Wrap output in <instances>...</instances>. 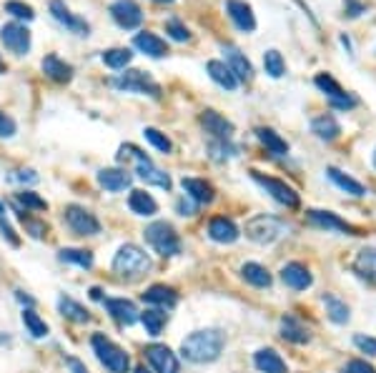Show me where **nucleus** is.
<instances>
[{
	"label": "nucleus",
	"mask_w": 376,
	"mask_h": 373,
	"mask_svg": "<svg viewBox=\"0 0 376 373\" xmlns=\"http://www.w3.org/2000/svg\"><path fill=\"white\" fill-rule=\"evenodd\" d=\"M113 88L126 90V93H139V95H151V98H158L160 95V85L143 71H126L121 76H116L111 81Z\"/></svg>",
	"instance_id": "obj_7"
},
{
	"label": "nucleus",
	"mask_w": 376,
	"mask_h": 373,
	"mask_svg": "<svg viewBox=\"0 0 376 373\" xmlns=\"http://www.w3.org/2000/svg\"><path fill=\"white\" fill-rule=\"evenodd\" d=\"M306 218H309L311 225H316V228H327V231H341V233H354V228L346 223V220H341L336 213H331V211H306Z\"/></svg>",
	"instance_id": "obj_24"
},
{
	"label": "nucleus",
	"mask_w": 376,
	"mask_h": 373,
	"mask_svg": "<svg viewBox=\"0 0 376 373\" xmlns=\"http://www.w3.org/2000/svg\"><path fill=\"white\" fill-rule=\"evenodd\" d=\"M141 298H143L146 303H151V306L160 308V311H171L178 303V293L173 291L171 285H163V283H155V285H151V288H146Z\"/></svg>",
	"instance_id": "obj_21"
},
{
	"label": "nucleus",
	"mask_w": 376,
	"mask_h": 373,
	"mask_svg": "<svg viewBox=\"0 0 376 373\" xmlns=\"http://www.w3.org/2000/svg\"><path fill=\"white\" fill-rule=\"evenodd\" d=\"M103 63L113 71H123L126 66H131L133 61V50L131 48H111V50H103Z\"/></svg>",
	"instance_id": "obj_40"
},
{
	"label": "nucleus",
	"mask_w": 376,
	"mask_h": 373,
	"mask_svg": "<svg viewBox=\"0 0 376 373\" xmlns=\"http://www.w3.org/2000/svg\"><path fill=\"white\" fill-rule=\"evenodd\" d=\"M8 211H6V203L0 201V236H3V241L6 243H11L13 248H18L20 246V236L16 233V228L11 225V220H8Z\"/></svg>",
	"instance_id": "obj_44"
},
{
	"label": "nucleus",
	"mask_w": 376,
	"mask_h": 373,
	"mask_svg": "<svg viewBox=\"0 0 376 373\" xmlns=\"http://www.w3.org/2000/svg\"><path fill=\"white\" fill-rule=\"evenodd\" d=\"M354 346L359 348L361 353H366V356H376V338H371V336L356 333L354 336Z\"/></svg>",
	"instance_id": "obj_50"
},
{
	"label": "nucleus",
	"mask_w": 376,
	"mask_h": 373,
	"mask_svg": "<svg viewBox=\"0 0 376 373\" xmlns=\"http://www.w3.org/2000/svg\"><path fill=\"white\" fill-rule=\"evenodd\" d=\"M16 181H20V183H38V176H35V170H18Z\"/></svg>",
	"instance_id": "obj_55"
},
{
	"label": "nucleus",
	"mask_w": 376,
	"mask_h": 373,
	"mask_svg": "<svg viewBox=\"0 0 376 373\" xmlns=\"http://www.w3.org/2000/svg\"><path fill=\"white\" fill-rule=\"evenodd\" d=\"M6 13H11V16L20 18V20H33L35 13L30 6H25V3H20V0H8L6 3Z\"/></svg>",
	"instance_id": "obj_47"
},
{
	"label": "nucleus",
	"mask_w": 376,
	"mask_h": 373,
	"mask_svg": "<svg viewBox=\"0 0 376 373\" xmlns=\"http://www.w3.org/2000/svg\"><path fill=\"white\" fill-rule=\"evenodd\" d=\"M254 366L261 373H286V361L274 348H261L254 356Z\"/></svg>",
	"instance_id": "obj_29"
},
{
	"label": "nucleus",
	"mask_w": 376,
	"mask_h": 373,
	"mask_svg": "<svg viewBox=\"0 0 376 373\" xmlns=\"http://www.w3.org/2000/svg\"><path fill=\"white\" fill-rule=\"evenodd\" d=\"M128 208H131V213L143 215V218L158 213V203H155V198L151 196V193L141 191V188L131 191V196H128Z\"/></svg>",
	"instance_id": "obj_27"
},
{
	"label": "nucleus",
	"mask_w": 376,
	"mask_h": 373,
	"mask_svg": "<svg viewBox=\"0 0 376 373\" xmlns=\"http://www.w3.org/2000/svg\"><path fill=\"white\" fill-rule=\"evenodd\" d=\"M251 178H254V181L259 183V186L264 188L276 203L286 206V208H299V193L293 191L288 183L278 181V178H271V176H264V173H259V170H251Z\"/></svg>",
	"instance_id": "obj_9"
},
{
	"label": "nucleus",
	"mask_w": 376,
	"mask_h": 373,
	"mask_svg": "<svg viewBox=\"0 0 376 373\" xmlns=\"http://www.w3.org/2000/svg\"><path fill=\"white\" fill-rule=\"evenodd\" d=\"M43 73L50 78V81H56V83H71L73 78V66H68L63 58H58L56 53H50L43 58Z\"/></svg>",
	"instance_id": "obj_26"
},
{
	"label": "nucleus",
	"mask_w": 376,
	"mask_h": 373,
	"mask_svg": "<svg viewBox=\"0 0 376 373\" xmlns=\"http://www.w3.org/2000/svg\"><path fill=\"white\" fill-rule=\"evenodd\" d=\"M264 68L266 73L271 78H281L283 73H286V63H283V55L278 53V50H266L264 53Z\"/></svg>",
	"instance_id": "obj_42"
},
{
	"label": "nucleus",
	"mask_w": 376,
	"mask_h": 373,
	"mask_svg": "<svg viewBox=\"0 0 376 373\" xmlns=\"http://www.w3.org/2000/svg\"><path fill=\"white\" fill-rule=\"evenodd\" d=\"M0 40L16 55H25L30 50V30L23 23H6L0 28Z\"/></svg>",
	"instance_id": "obj_12"
},
{
	"label": "nucleus",
	"mask_w": 376,
	"mask_h": 373,
	"mask_svg": "<svg viewBox=\"0 0 376 373\" xmlns=\"http://www.w3.org/2000/svg\"><path fill=\"white\" fill-rule=\"evenodd\" d=\"M16 213H18V218L23 220V223H25V228H28V233L33 238H43L45 236V231H48V228H45V223L43 220H35V218H30L28 215V211H23L20 206H16Z\"/></svg>",
	"instance_id": "obj_46"
},
{
	"label": "nucleus",
	"mask_w": 376,
	"mask_h": 373,
	"mask_svg": "<svg viewBox=\"0 0 376 373\" xmlns=\"http://www.w3.org/2000/svg\"><path fill=\"white\" fill-rule=\"evenodd\" d=\"M143 356L155 373H178L181 371V363H178L176 353H173L168 346H163V343H151V346H146Z\"/></svg>",
	"instance_id": "obj_11"
},
{
	"label": "nucleus",
	"mask_w": 376,
	"mask_h": 373,
	"mask_svg": "<svg viewBox=\"0 0 376 373\" xmlns=\"http://www.w3.org/2000/svg\"><path fill=\"white\" fill-rule=\"evenodd\" d=\"M314 83H316V88H319L321 93L327 95L329 103H331L334 108H339V110H351L356 103H359V100H356L354 95L346 93V90H343L331 76H327V73H319Z\"/></svg>",
	"instance_id": "obj_10"
},
{
	"label": "nucleus",
	"mask_w": 376,
	"mask_h": 373,
	"mask_svg": "<svg viewBox=\"0 0 376 373\" xmlns=\"http://www.w3.org/2000/svg\"><path fill=\"white\" fill-rule=\"evenodd\" d=\"M50 16L56 18L63 28H68L71 33H76V35H88L90 33L88 23H86L81 16H76V13H71V8H68L63 0H50Z\"/></svg>",
	"instance_id": "obj_14"
},
{
	"label": "nucleus",
	"mask_w": 376,
	"mask_h": 373,
	"mask_svg": "<svg viewBox=\"0 0 376 373\" xmlns=\"http://www.w3.org/2000/svg\"><path fill=\"white\" fill-rule=\"evenodd\" d=\"M166 33L171 35L173 40H178V43H186V40H191V33H188V28L183 25L181 20H176V18L166 20Z\"/></svg>",
	"instance_id": "obj_48"
},
{
	"label": "nucleus",
	"mask_w": 376,
	"mask_h": 373,
	"mask_svg": "<svg viewBox=\"0 0 376 373\" xmlns=\"http://www.w3.org/2000/svg\"><path fill=\"white\" fill-rule=\"evenodd\" d=\"M141 324H143L146 333L148 336H160V331L166 328L168 324V313L166 311H160V308H146L143 313H141Z\"/></svg>",
	"instance_id": "obj_32"
},
{
	"label": "nucleus",
	"mask_w": 376,
	"mask_h": 373,
	"mask_svg": "<svg viewBox=\"0 0 376 373\" xmlns=\"http://www.w3.org/2000/svg\"><path fill=\"white\" fill-rule=\"evenodd\" d=\"M327 176H329V181L334 183L336 188H341L343 193H348V196H364L366 193V188L361 186L359 181H354L351 176H346V173H341L339 168H327Z\"/></svg>",
	"instance_id": "obj_34"
},
{
	"label": "nucleus",
	"mask_w": 376,
	"mask_h": 373,
	"mask_svg": "<svg viewBox=\"0 0 376 373\" xmlns=\"http://www.w3.org/2000/svg\"><path fill=\"white\" fill-rule=\"evenodd\" d=\"M223 53H226V66L231 68V73L236 76L238 83H249L254 78V66H251V61L236 45H223Z\"/></svg>",
	"instance_id": "obj_18"
},
{
	"label": "nucleus",
	"mask_w": 376,
	"mask_h": 373,
	"mask_svg": "<svg viewBox=\"0 0 376 373\" xmlns=\"http://www.w3.org/2000/svg\"><path fill=\"white\" fill-rule=\"evenodd\" d=\"M0 73H6V63H3V58H0Z\"/></svg>",
	"instance_id": "obj_59"
},
{
	"label": "nucleus",
	"mask_w": 376,
	"mask_h": 373,
	"mask_svg": "<svg viewBox=\"0 0 376 373\" xmlns=\"http://www.w3.org/2000/svg\"><path fill=\"white\" fill-rule=\"evenodd\" d=\"M311 131H314L316 138H321V141H336L339 133H341V126H339L334 116L324 113V116H319V118L311 121Z\"/></svg>",
	"instance_id": "obj_33"
},
{
	"label": "nucleus",
	"mask_w": 376,
	"mask_h": 373,
	"mask_svg": "<svg viewBox=\"0 0 376 373\" xmlns=\"http://www.w3.org/2000/svg\"><path fill=\"white\" fill-rule=\"evenodd\" d=\"M143 238L163 258H173L181 253V236H178L176 228L171 223H166V220H153L151 225H146Z\"/></svg>",
	"instance_id": "obj_4"
},
{
	"label": "nucleus",
	"mask_w": 376,
	"mask_h": 373,
	"mask_svg": "<svg viewBox=\"0 0 376 373\" xmlns=\"http://www.w3.org/2000/svg\"><path fill=\"white\" fill-rule=\"evenodd\" d=\"M136 373H151V371L146 366H136Z\"/></svg>",
	"instance_id": "obj_58"
},
{
	"label": "nucleus",
	"mask_w": 376,
	"mask_h": 373,
	"mask_svg": "<svg viewBox=\"0 0 376 373\" xmlns=\"http://www.w3.org/2000/svg\"><path fill=\"white\" fill-rule=\"evenodd\" d=\"M256 136H259V141L264 143L266 148H269V153H274V155H286L288 153V143L283 141L274 128H259Z\"/></svg>",
	"instance_id": "obj_36"
},
{
	"label": "nucleus",
	"mask_w": 376,
	"mask_h": 373,
	"mask_svg": "<svg viewBox=\"0 0 376 373\" xmlns=\"http://www.w3.org/2000/svg\"><path fill=\"white\" fill-rule=\"evenodd\" d=\"M151 256L136 243H123L113 256V273L123 280H139L151 271Z\"/></svg>",
	"instance_id": "obj_3"
},
{
	"label": "nucleus",
	"mask_w": 376,
	"mask_h": 373,
	"mask_svg": "<svg viewBox=\"0 0 376 373\" xmlns=\"http://www.w3.org/2000/svg\"><path fill=\"white\" fill-rule=\"evenodd\" d=\"M241 276H244L246 283L256 285V288H269V285H271V273H269L261 264H244Z\"/></svg>",
	"instance_id": "obj_38"
},
{
	"label": "nucleus",
	"mask_w": 376,
	"mask_h": 373,
	"mask_svg": "<svg viewBox=\"0 0 376 373\" xmlns=\"http://www.w3.org/2000/svg\"><path fill=\"white\" fill-rule=\"evenodd\" d=\"M66 366L71 368V373H88L86 363L81 361V358H76V356H66Z\"/></svg>",
	"instance_id": "obj_54"
},
{
	"label": "nucleus",
	"mask_w": 376,
	"mask_h": 373,
	"mask_svg": "<svg viewBox=\"0 0 376 373\" xmlns=\"http://www.w3.org/2000/svg\"><path fill=\"white\" fill-rule=\"evenodd\" d=\"M201 126L206 128V133L213 136V141H231V136H233V123L226 121V118H223L221 113H216V110H204Z\"/></svg>",
	"instance_id": "obj_20"
},
{
	"label": "nucleus",
	"mask_w": 376,
	"mask_h": 373,
	"mask_svg": "<svg viewBox=\"0 0 376 373\" xmlns=\"http://www.w3.org/2000/svg\"><path fill=\"white\" fill-rule=\"evenodd\" d=\"M176 211L181 215H194L196 213V206H194V201H191V198H181V201L176 203Z\"/></svg>",
	"instance_id": "obj_53"
},
{
	"label": "nucleus",
	"mask_w": 376,
	"mask_h": 373,
	"mask_svg": "<svg viewBox=\"0 0 376 373\" xmlns=\"http://www.w3.org/2000/svg\"><path fill=\"white\" fill-rule=\"evenodd\" d=\"M211 155L216 160H226V158H231L233 153H236V148H233L231 143L228 141H211Z\"/></svg>",
	"instance_id": "obj_49"
},
{
	"label": "nucleus",
	"mask_w": 376,
	"mask_h": 373,
	"mask_svg": "<svg viewBox=\"0 0 376 373\" xmlns=\"http://www.w3.org/2000/svg\"><path fill=\"white\" fill-rule=\"evenodd\" d=\"M118 163H133L136 176H139L141 181L151 183V186L163 188V191H171V186H173L171 176H168L166 170H160L158 165H155L153 160L143 153V150L136 148L133 143H126V146L118 148Z\"/></svg>",
	"instance_id": "obj_2"
},
{
	"label": "nucleus",
	"mask_w": 376,
	"mask_h": 373,
	"mask_svg": "<svg viewBox=\"0 0 376 373\" xmlns=\"http://www.w3.org/2000/svg\"><path fill=\"white\" fill-rule=\"evenodd\" d=\"M111 18L123 30H136L143 23V11L136 0H116L111 3Z\"/></svg>",
	"instance_id": "obj_13"
},
{
	"label": "nucleus",
	"mask_w": 376,
	"mask_h": 373,
	"mask_svg": "<svg viewBox=\"0 0 376 373\" xmlns=\"http://www.w3.org/2000/svg\"><path fill=\"white\" fill-rule=\"evenodd\" d=\"M58 261L78 266V268H83V271L93 268V253L86 251V248H63V251L58 253Z\"/></svg>",
	"instance_id": "obj_35"
},
{
	"label": "nucleus",
	"mask_w": 376,
	"mask_h": 373,
	"mask_svg": "<svg viewBox=\"0 0 376 373\" xmlns=\"http://www.w3.org/2000/svg\"><path fill=\"white\" fill-rule=\"evenodd\" d=\"M324 306H327V313H329V319L334 321V324H346L348 321V306L341 301V298H336V296H331V293H327L324 296Z\"/></svg>",
	"instance_id": "obj_41"
},
{
	"label": "nucleus",
	"mask_w": 376,
	"mask_h": 373,
	"mask_svg": "<svg viewBox=\"0 0 376 373\" xmlns=\"http://www.w3.org/2000/svg\"><path fill=\"white\" fill-rule=\"evenodd\" d=\"M206 71H208L211 81L216 83L218 88H223V90H236L238 88L236 76H233L231 68H228L223 61H208L206 63Z\"/></svg>",
	"instance_id": "obj_28"
},
{
	"label": "nucleus",
	"mask_w": 376,
	"mask_h": 373,
	"mask_svg": "<svg viewBox=\"0 0 376 373\" xmlns=\"http://www.w3.org/2000/svg\"><path fill=\"white\" fill-rule=\"evenodd\" d=\"M183 191H186V198H191L196 206H208L213 198H216V191L208 181L204 178H183L181 181Z\"/></svg>",
	"instance_id": "obj_22"
},
{
	"label": "nucleus",
	"mask_w": 376,
	"mask_h": 373,
	"mask_svg": "<svg viewBox=\"0 0 376 373\" xmlns=\"http://www.w3.org/2000/svg\"><path fill=\"white\" fill-rule=\"evenodd\" d=\"M16 206H20V208H25V211H48V201H43V198L33 191L16 193Z\"/></svg>",
	"instance_id": "obj_43"
},
{
	"label": "nucleus",
	"mask_w": 376,
	"mask_h": 373,
	"mask_svg": "<svg viewBox=\"0 0 376 373\" xmlns=\"http://www.w3.org/2000/svg\"><path fill=\"white\" fill-rule=\"evenodd\" d=\"M238 236H241V231H238V225L233 223L231 218H226V215H216V218L208 220V238L216 243H236Z\"/></svg>",
	"instance_id": "obj_19"
},
{
	"label": "nucleus",
	"mask_w": 376,
	"mask_h": 373,
	"mask_svg": "<svg viewBox=\"0 0 376 373\" xmlns=\"http://www.w3.org/2000/svg\"><path fill=\"white\" fill-rule=\"evenodd\" d=\"M133 45H136L141 53L148 55V58H163V55H168L166 40L158 38L155 33H148V30H143V33L136 35V38H133Z\"/></svg>",
	"instance_id": "obj_25"
},
{
	"label": "nucleus",
	"mask_w": 376,
	"mask_h": 373,
	"mask_svg": "<svg viewBox=\"0 0 376 373\" xmlns=\"http://www.w3.org/2000/svg\"><path fill=\"white\" fill-rule=\"evenodd\" d=\"M103 306H105V311L111 313V319L121 326H133L141 319L136 303L128 301V298H105Z\"/></svg>",
	"instance_id": "obj_15"
},
{
	"label": "nucleus",
	"mask_w": 376,
	"mask_h": 373,
	"mask_svg": "<svg viewBox=\"0 0 376 373\" xmlns=\"http://www.w3.org/2000/svg\"><path fill=\"white\" fill-rule=\"evenodd\" d=\"M281 280L291 288V291H306V288H311V283H314V276H311V271L306 268L304 264L293 261V264H286L281 268Z\"/></svg>",
	"instance_id": "obj_16"
},
{
	"label": "nucleus",
	"mask_w": 376,
	"mask_h": 373,
	"mask_svg": "<svg viewBox=\"0 0 376 373\" xmlns=\"http://www.w3.org/2000/svg\"><path fill=\"white\" fill-rule=\"evenodd\" d=\"M90 298H93V301H100V298H103V291H100L98 285H95V288H90Z\"/></svg>",
	"instance_id": "obj_57"
},
{
	"label": "nucleus",
	"mask_w": 376,
	"mask_h": 373,
	"mask_svg": "<svg viewBox=\"0 0 376 373\" xmlns=\"http://www.w3.org/2000/svg\"><path fill=\"white\" fill-rule=\"evenodd\" d=\"M281 336L286 341H291V343H309V331H306V326L301 324L296 316H283L281 319Z\"/></svg>",
	"instance_id": "obj_30"
},
{
	"label": "nucleus",
	"mask_w": 376,
	"mask_h": 373,
	"mask_svg": "<svg viewBox=\"0 0 376 373\" xmlns=\"http://www.w3.org/2000/svg\"><path fill=\"white\" fill-rule=\"evenodd\" d=\"M343 373H376V371H374V366H369L366 361H361V358H354V361L346 363Z\"/></svg>",
	"instance_id": "obj_52"
},
{
	"label": "nucleus",
	"mask_w": 376,
	"mask_h": 373,
	"mask_svg": "<svg viewBox=\"0 0 376 373\" xmlns=\"http://www.w3.org/2000/svg\"><path fill=\"white\" fill-rule=\"evenodd\" d=\"M58 311H61V316H66L68 321H76V324H88L90 321V313L86 311L81 303L68 296H63L61 301H58Z\"/></svg>",
	"instance_id": "obj_37"
},
{
	"label": "nucleus",
	"mask_w": 376,
	"mask_h": 373,
	"mask_svg": "<svg viewBox=\"0 0 376 373\" xmlns=\"http://www.w3.org/2000/svg\"><path fill=\"white\" fill-rule=\"evenodd\" d=\"M374 168H376V150H374Z\"/></svg>",
	"instance_id": "obj_61"
},
{
	"label": "nucleus",
	"mask_w": 376,
	"mask_h": 373,
	"mask_svg": "<svg viewBox=\"0 0 376 373\" xmlns=\"http://www.w3.org/2000/svg\"><path fill=\"white\" fill-rule=\"evenodd\" d=\"M143 138L153 146L155 150H160V153H171L173 150V143L166 138V133H160L158 128H143Z\"/></svg>",
	"instance_id": "obj_45"
},
{
	"label": "nucleus",
	"mask_w": 376,
	"mask_h": 373,
	"mask_svg": "<svg viewBox=\"0 0 376 373\" xmlns=\"http://www.w3.org/2000/svg\"><path fill=\"white\" fill-rule=\"evenodd\" d=\"M286 231H288V225L283 223V220L274 218V215H254V218L246 223V238H251L254 243H261V246L276 243Z\"/></svg>",
	"instance_id": "obj_6"
},
{
	"label": "nucleus",
	"mask_w": 376,
	"mask_h": 373,
	"mask_svg": "<svg viewBox=\"0 0 376 373\" xmlns=\"http://www.w3.org/2000/svg\"><path fill=\"white\" fill-rule=\"evenodd\" d=\"M16 298L23 303V306H28V308H33V306H35V301H33V298H30V296H25V293H23V291H16Z\"/></svg>",
	"instance_id": "obj_56"
},
{
	"label": "nucleus",
	"mask_w": 376,
	"mask_h": 373,
	"mask_svg": "<svg viewBox=\"0 0 376 373\" xmlns=\"http://www.w3.org/2000/svg\"><path fill=\"white\" fill-rule=\"evenodd\" d=\"M20 319H23V326H25V331H28L33 338H45V336H48V324L40 319V316L33 311V308H23Z\"/></svg>",
	"instance_id": "obj_39"
},
{
	"label": "nucleus",
	"mask_w": 376,
	"mask_h": 373,
	"mask_svg": "<svg viewBox=\"0 0 376 373\" xmlns=\"http://www.w3.org/2000/svg\"><path fill=\"white\" fill-rule=\"evenodd\" d=\"M354 271L369 283H376V248H364L359 251L354 261Z\"/></svg>",
	"instance_id": "obj_31"
},
{
	"label": "nucleus",
	"mask_w": 376,
	"mask_h": 373,
	"mask_svg": "<svg viewBox=\"0 0 376 373\" xmlns=\"http://www.w3.org/2000/svg\"><path fill=\"white\" fill-rule=\"evenodd\" d=\"M16 131H18L16 121H13L8 113H3V110H0V138H13V136H16Z\"/></svg>",
	"instance_id": "obj_51"
},
{
	"label": "nucleus",
	"mask_w": 376,
	"mask_h": 373,
	"mask_svg": "<svg viewBox=\"0 0 376 373\" xmlns=\"http://www.w3.org/2000/svg\"><path fill=\"white\" fill-rule=\"evenodd\" d=\"M226 13L238 30H244V33H254L256 30V16L249 3H244V0H226Z\"/></svg>",
	"instance_id": "obj_17"
},
{
	"label": "nucleus",
	"mask_w": 376,
	"mask_h": 373,
	"mask_svg": "<svg viewBox=\"0 0 376 373\" xmlns=\"http://www.w3.org/2000/svg\"><path fill=\"white\" fill-rule=\"evenodd\" d=\"M90 346H93V353L100 361V366H105V371L128 373V368H131V358H128V353L123 351L118 343H113L108 336L93 333L90 336Z\"/></svg>",
	"instance_id": "obj_5"
},
{
	"label": "nucleus",
	"mask_w": 376,
	"mask_h": 373,
	"mask_svg": "<svg viewBox=\"0 0 376 373\" xmlns=\"http://www.w3.org/2000/svg\"><path fill=\"white\" fill-rule=\"evenodd\" d=\"M63 218H66V225L76 236H98L100 233V220L88 208H83V206H76V203L66 206Z\"/></svg>",
	"instance_id": "obj_8"
},
{
	"label": "nucleus",
	"mask_w": 376,
	"mask_h": 373,
	"mask_svg": "<svg viewBox=\"0 0 376 373\" xmlns=\"http://www.w3.org/2000/svg\"><path fill=\"white\" fill-rule=\"evenodd\" d=\"M131 173L123 168H103L98 170V186L108 193H121L126 188H131Z\"/></svg>",
	"instance_id": "obj_23"
},
{
	"label": "nucleus",
	"mask_w": 376,
	"mask_h": 373,
	"mask_svg": "<svg viewBox=\"0 0 376 373\" xmlns=\"http://www.w3.org/2000/svg\"><path fill=\"white\" fill-rule=\"evenodd\" d=\"M155 3H173V0H155Z\"/></svg>",
	"instance_id": "obj_60"
},
{
	"label": "nucleus",
	"mask_w": 376,
	"mask_h": 373,
	"mask_svg": "<svg viewBox=\"0 0 376 373\" xmlns=\"http://www.w3.org/2000/svg\"><path fill=\"white\" fill-rule=\"evenodd\" d=\"M226 346V336L218 328L194 331L181 341V356L191 363H211L221 356Z\"/></svg>",
	"instance_id": "obj_1"
}]
</instances>
